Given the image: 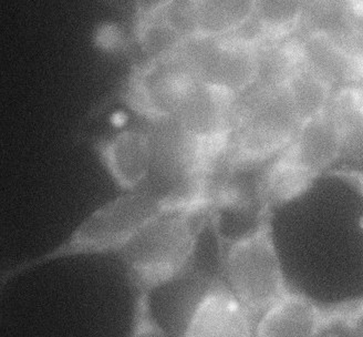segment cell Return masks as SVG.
Wrapping results in <instances>:
<instances>
[{"label":"cell","instance_id":"cell-10","mask_svg":"<svg viewBox=\"0 0 363 337\" xmlns=\"http://www.w3.org/2000/svg\"><path fill=\"white\" fill-rule=\"evenodd\" d=\"M276 158L313 183L342 159L340 142L328 110L303 122L287 148Z\"/></svg>","mask_w":363,"mask_h":337},{"label":"cell","instance_id":"cell-7","mask_svg":"<svg viewBox=\"0 0 363 337\" xmlns=\"http://www.w3.org/2000/svg\"><path fill=\"white\" fill-rule=\"evenodd\" d=\"M199 84L177 53L144 61L130 77L122 100L144 123L172 121Z\"/></svg>","mask_w":363,"mask_h":337},{"label":"cell","instance_id":"cell-21","mask_svg":"<svg viewBox=\"0 0 363 337\" xmlns=\"http://www.w3.org/2000/svg\"><path fill=\"white\" fill-rule=\"evenodd\" d=\"M335 175H338L340 179L348 181L363 198V170H341Z\"/></svg>","mask_w":363,"mask_h":337},{"label":"cell","instance_id":"cell-14","mask_svg":"<svg viewBox=\"0 0 363 337\" xmlns=\"http://www.w3.org/2000/svg\"><path fill=\"white\" fill-rule=\"evenodd\" d=\"M301 123L328 110L335 88L315 74L301 67L284 84Z\"/></svg>","mask_w":363,"mask_h":337},{"label":"cell","instance_id":"cell-4","mask_svg":"<svg viewBox=\"0 0 363 337\" xmlns=\"http://www.w3.org/2000/svg\"><path fill=\"white\" fill-rule=\"evenodd\" d=\"M301 124L284 87L256 86L238 98L228 148L233 172L265 167L287 148Z\"/></svg>","mask_w":363,"mask_h":337},{"label":"cell","instance_id":"cell-6","mask_svg":"<svg viewBox=\"0 0 363 337\" xmlns=\"http://www.w3.org/2000/svg\"><path fill=\"white\" fill-rule=\"evenodd\" d=\"M260 46L235 38L194 37L179 50L201 84L238 99L259 80Z\"/></svg>","mask_w":363,"mask_h":337},{"label":"cell","instance_id":"cell-19","mask_svg":"<svg viewBox=\"0 0 363 337\" xmlns=\"http://www.w3.org/2000/svg\"><path fill=\"white\" fill-rule=\"evenodd\" d=\"M341 319L349 337H363V301L347 309Z\"/></svg>","mask_w":363,"mask_h":337},{"label":"cell","instance_id":"cell-11","mask_svg":"<svg viewBox=\"0 0 363 337\" xmlns=\"http://www.w3.org/2000/svg\"><path fill=\"white\" fill-rule=\"evenodd\" d=\"M342 158L363 157V84L350 82L335 89L328 106Z\"/></svg>","mask_w":363,"mask_h":337},{"label":"cell","instance_id":"cell-13","mask_svg":"<svg viewBox=\"0 0 363 337\" xmlns=\"http://www.w3.org/2000/svg\"><path fill=\"white\" fill-rule=\"evenodd\" d=\"M255 21L264 43L293 38L311 21V0H257Z\"/></svg>","mask_w":363,"mask_h":337},{"label":"cell","instance_id":"cell-8","mask_svg":"<svg viewBox=\"0 0 363 337\" xmlns=\"http://www.w3.org/2000/svg\"><path fill=\"white\" fill-rule=\"evenodd\" d=\"M92 149L112 182L121 191L145 188L152 165L151 136L147 124L98 138Z\"/></svg>","mask_w":363,"mask_h":337},{"label":"cell","instance_id":"cell-22","mask_svg":"<svg viewBox=\"0 0 363 337\" xmlns=\"http://www.w3.org/2000/svg\"><path fill=\"white\" fill-rule=\"evenodd\" d=\"M6 272L4 267H0V301L3 299L4 293H5L7 287L11 285L13 282L9 280L7 275H5Z\"/></svg>","mask_w":363,"mask_h":337},{"label":"cell","instance_id":"cell-5","mask_svg":"<svg viewBox=\"0 0 363 337\" xmlns=\"http://www.w3.org/2000/svg\"><path fill=\"white\" fill-rule=\"evenodd\" d=\"M179 337H254L255 316L220 274L192 270L185 275Z\"/></svg>","mask_w":363,"mask_h":337},{"label":"cell","instance_id":"cell-18","mask_svg":"<svg viewBox=\"0 0 363 337\" xmlns=\"http://www.w3.org/2000/svg\"><path fill=\"white\" fill-rule=\"evenodd\" d=\"M340 26L363 40V0H338Z\"/></svg>","mask_w":363,"mask_h":337},{"label":"cell","instance_id":"cell-17","mask_svg":"<svg viewBox=\"0 0 363 337\" xmlns=\"http://www.w3.org/2000/svg\"><path fill=\"white\" fill-rule=\"evenodd\" d=\"M154 15L177 31L185 41L194 38L199 33L197 0H169Z\"/></svg>","mask_w":363,"mask_h":337},{"label":"cell","instance_id":"cell-9","mask_svg":"<svg viewBox=\"0 0 363 337\" xmlns=\"http://www.w3.org/2000/svg\"><path fill=\"white\" fill-rule=\"evenodd\" d=\"M329 319L315 299L290 287L255 317L254 337H319Z\"/></svg>","mask_w":363,"mask_h":337},{"label":"cell","instance_id":"cell-3","mask_svg":"<svg viewBox=\"0 0 363 337\" xmlns=\"http://www.w3.org/2000/svg\"><path fill=\"white\" fill-rule=\"evenodd\" d=\"M218 245L217 273L254 316L290 289L276 240L274 211L258 208L250 228L236 236H220Z\"/></svg>","mask_w":363,"mask_h":337},{"label":"cell","instance_id":"cell-16","mask_svg":"<svg viewBox=\"0 0 363 337\" xmlns=\"http://www.w3.org/2000/svg\"><path fill=\"white\" fill-rule=\"evenodd\" d=\"M128 337H173L157 316L152 295L132 294Z\"/></svg>","mask_w":363,"mask_h":337},{"label":"cell","instance_id":"cell-2","mask_svg":"<svg viewBox=\"0 0 363 337\" xmlns=\"http://www.w3.org/2000/svg\"><path fill=\"white\" fill-rule=\"evenodd\" d=\"M175 208L169 199L150 188L121 191L102 203L56 245L26 259L29 272L69 260L118 255L150 222Z\"/></svg>","mask_w":363,"mask_h":337},{"label":"cell","instance_id":"cell-12","mask_svg":"<svg viewBox=\"0 0 363 337\" xmlns=\"http://www.w3.org/2000/svg\"><path fill=\"white\" fill-rule=\"evenodd\" d=\"M256 1L257 0H197V35L224 39L238 35L255 19Z\"/></svg>","mask_w":363,"mask_h":337},{"label":"cell","instance_id":"cell-20","mask_svg":"<svg viewBox=\"0 0 363 337\" xmlns=\"http://www.w3.org/2000/svg\"><path fill=\"white\" fill-rule=\"evenodd\" d=\"M169 1V0H135V5L136 8H138L140 19L150 17V16L157 13Z\"/></svg>","mask_w":363,"mask_h":337},{"label":"cell","instance_id":"cell-15","mask_svg":"<svg viewBox=\"0 0 363 337\" xmlns=\"http://www.w3.org/2000/svg\"><path fill=\"white\" fill-rule=\"evenodd\" d=\"M184 43V39L157 16L140 19L138 43L147 60L173 56Z\"/></svg>","mask_w":363,"mask_h":337},{"label":"cell","instance_id":"cell-23","mask_svg":"<svg viewBox=\"0 0 363 337\" xmlns=\"http://www.w3.org/2000/svg\"><path fill=\"white\" fill-rule=\"evenodd\" d=\"M311 3L313 4V5H317V4L320 3H330L333 4V5L337 6L338 0H311Z\"/></svg>","mask_w":363,"mask_h":337},{"label":"cell","instance_id":"cell-1","mask_svg":"<svg viewBox=\"0 0 363 337\" xmlns=\"http://www.w3.org/2000/svg\"><path fill=\"white\" fill-rule=\"evenodd\" d=\"M214 211L171 208L150 222L118 254L131 294H149L181 279L195 266L205 228Z\"/></svg>","mask_w":363,"mask_h":337}]
</instances>
